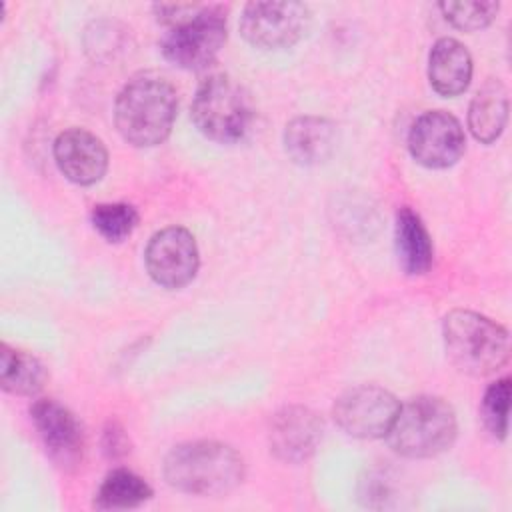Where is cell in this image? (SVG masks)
I'll use <instances>...</instances> for the list:
<instances>
[{
    "mask_svg": "<svg viewBox=\"0 0 512 512\" xmlns=\"http://www.w3.org/2000/svg\"><path fill=\"white\" fill-rule=\"evenodd\" d=\"M32 422L50 454L62 468H74L84 456V430L78 418L60 402L42 398L30 408Z\"/></svg>",
    "mask_w": 512,
    "mask_h": 512,
    "instance_id": "11",
    "label": "cell"
},
{
    "mask_svg": "<svg viewBox=\"0 0 512 512\" xmlns=\"http://www.w3.org/2000/svg\"><path fill=\"white\" fill-rule=\"evenodd\" d=\"M324 424L316 412L304 406L280 410L270 424L272 452L286 462L306 460L322 440Z\"/></svg>",
    "mask_w": 512,
    "mask_h": 512,
    "instance_id": "13",
    "label": "cell"
},
{
    "mask_svg": "<svg viewBox=\"0 0 512 512\" xmlns=\"http://www.w3.org/2000/svg\"><path fill=\"white\" fill-rule=\"evenodd\" d=\"M152 498V488L138 474L118 468L112 470L100 484L94 506L100 510H126L136 508Z\"/></svg>",
    "mask_w": 512,
    "mask_h": 512,
    "instance_id": "19",
    "label": "cell"
},
{
    "mask_svg": "<svg viewBox=\"0 0 512 512\" xmlns=\"http://www.w3.org/2000/svg\"><path fill=\"white\" fill-rule=\"evenodd\" d=\"M308 24L310 10L302 2H250L240 16L242 36L264 50L296 44L306 34Z\"/></svg>",
    "mask_w": 512,
    "mask_h": 512,
    "instance_id": "7",
    "label": "cell"
},
{
    "mask_svg": "<svg viewBox=\"0 0 512 512\" xmlns=\"http://www.w3.org/2000/svg\"><path fill=\"white\" fill-rule=\"evenodd\" d=\"M442 336L448 360L464 374L488 376L508 362V330L482 314L452 310L444 318Z\"/></svg>",
    "mask_w": 512,
    "mask_h": 512,
    "instance_id": "3",
    "label": "cell"
},
{
    "mask_svg": "<svg viewBox=\"0 0 512 512\" xmlns=\"http://www.w3.org/2000/svg\"><path fill=\"white\" fill-rule=\"evenodd\" d=\"M440 10L444 18L460 30H482L498 14V2L492 0H474V2H442Z\"/></svg>",
    "mask_w": 512,
    "mask_h": 512,
    "instance_id": "21",
    "label": "cell"
},
{
    "mask_svg": "<svg viewBox=\"0 0 512 512\" xmlns=\"http://www.w3.org/2000/svg\"><path fill=\"white\" fill-rule=\"evenodd\" d=\"M428 78L442 96L464 92L472 78V58L466 46L456 38H440L430 50Z\"/></svg>",
    "mask_w": 512,
    "mask_h": 512,
    "instance_id": "14",
    "label": "cell"
},
{
    "mask_svg": "<svg viewBox=\"0 0 512 512\" xmlns=\"http://www.w3.org/2000/svg\"><path fill=\"white\" fill-rule=\"evenodd\" d=\"M508 118V92L500 80H488L472 98L468 110V126L472 134L484 142H494Z\"/></svg>",
    "mask_w": 512,
    "mask_h": 512,
    "instance_id": "17",
    "label": "cell"
},
{
    "mask_svg": "<svg viewBox=\"0 0 512 512\" xmlns=\"http://www.w3.org/2000/svg\"><path fill=\"white\" fill-rule=\"evenodd\" d=\"M90 218L96 232L108 242H122L138 224V212L124 202L96 204Z\"/></svg>",
    "mask_w": 512,
    "mask_h": 512,
    "instance_id": "20",
    "label": "cell"
},
{
    "mask_svg": "<svg viewBox=\"0 0 512 512\" xmlns=\"http://www.w3.org/2000/svg\"><path fill=\"white\" fill-rule=\"evenodd\" d=\"M54 160L60 172L80 186L98 182L108 168V152L102 140L84 128L64 130L56 138Z\"/></svg>",
    "mask_w": 512,
    "mask_h": 512,
    "instance_id": "12",
    "label": "cell"
},
{
    "mask_svg": "<svg viewBox=\"0 0 512 512\" xmlns=\"http://www.w3.org/2000/svg\"><path fill=\"white\" fill-rule=\"evenodd\" d=\"M508 406H510V378H500L488 386L482 398L484 426L498 438L508 432Z\"/></svg>",
    "mask_w": 512,
    "mask_h": 512,
    "instance_id": "22",
    "label": "cell"
},
{
    "mask_svg": "<svg viewBox=\"0 0 512 512\" xmlns=\"http://www.w3.org/2000/svg\"><path fill=\"white\" fill-rule=\"evenodd\" d=\"M178 98L174 86L160 74L142 72L120 90L114 122L120 136L138 148L162 144L176 120Z\"/></svg>",
    "mask_w": 512,
    "mask_h": 512,
    "instance_id": "1",
    "label": "cell"
},
{
    "mask_svg": "<svg viewBox=\"0 0 512 512\" xmlns=\"http://www.w3.org/2000/svg\"><path fill=\"white\" fill-rule=\"evenodd\" d=\"M288 156L304 166L324 162L336 146V126L326 118L300 116L294 118L284 132Z\"/></svg>",
    "mask_w": 512,
    "mask_h": 512,
    "instance_id": "15",
    "label": "cell"
},
{
    "mask_svg": "<svg viewBox=\"0 0 512 512\" xmlns=\"http://www.w3.org/2000/svg\"><path fill=\"white\" fill-rule=\"evenodd\" d=\"M400 404L380 386L364 384L346 390L334 404L338 426L354 438H380L390 430Z\"/></svg>",
    "mask_w": 512,
    "mask_h": 512,
    "instance_id": "8",
    "label": "cell"
},
{
    "mask_svg": "<svg viewBox=\"0 0 512 512\" xmlns=\"http://www.w3.org/2000/svg\"><path fill=\"white\" fill-rule=\"evenodd\" d=\"M192 120L206 138L220 144H234L250 130V96L232 76L212 74L194 94Z\"/></svg>",
    "mask_w": 512,
    "mask_h": 512,
    "instance_id": "5",
    "label": "cell"
},
{
    "mask_svg": "<svg viewBox=\"0 0 512 512\" xmlns=\"http://www.w3.org/2000/svg\"><path fill=\"white\" fill-rule=\"evenodd\" d=\"M48 372L44 364L28 352L0 346V386L18 396H32L42 390Z\"/></svg>",
    "mask_w": 512,
    "mask_h": 512,
    "instance_id": "18",
    "label": "cell"
},
{
    "mask_svg": "<svg viewBox=\"0 0 512 512\" xmlns=\"http://www.w3.org/2000/svg\"><path fill=\"white\" fill-rule=\"evenodd\" d=\"M166 482L194 496H222L244 478V460L228 444L194 440L174 446L164 460Z\"/></svg>",
    "mask_w": 512,
    "mask_h": 512,
    "instance_id": "2",
    "label": "cell"
},
{
    "mask_svg": "<svg viewBox=\"0 0 512 512\" xmlns=\"http://www.w3.org/2000/svg\"><path fill=\"white\" fill-rule=\"evenodd\" d=\"M394 244L398 264L406 274L418 276L432 266V240L420 216L412 208H400L396 214Z\"/></svg>",
    "mask_w": 512,
    "mask_h": 512,
    "instance_id": "16",
    "label": "cell"
},
{
    "mask_svg": "<svg viewBox=\"0 0 512 512\" xmlns=\"http://www.w3.org/2000/svg\"><path fill=\"white\" fill-rule=\"evenodd\" d=\"M150 278L164 288H182L198 272V246L194 236L182 226L156 232L144 252Z\"/></svg>",
    "mask_w": 512,
    "mask_h": 512,
    "instance_id": "9",
    "label": "cell"
},
{
    "mask_svg": "<svg viewBox=\"0 0 512 512\" xmlns=\"http://www.w3.org/2000/svg\"><path fill=\"white\" fill-rule=\"evenodd\" d=\"M386 438L390 448L406 458L436 456L456 438V414L438 396L412 398L398 408Z\"/></svg>",
    "mask_w": 512,
    "mask_h": 512,
    "instance_id": "4",
    "label": "cell"
},
{
    "mask_svg": "<svg viewBox=\"0 0 512 512\" xmlns=\"http://www.w3.org/2000/svg\"><path fill=\"white\" fill-rule=\"evenodd\" d=\"M464 130L460 122L442 110L422 114L410 128L408 150L426 168H448L464 154Z\"/></svg>",
    "mask_w": 512,
    "mask_h": 512,
    "instance_id": "10",
    "label": "cell"
},
{
    "mask_svg": "<svg viewBox=\"0 0 512 512\" xmlns=\"http://www.w3.org/2000/svg\"><path fill=\"white\" fill-rule=\"evenodd\" d=\"M226 42V12L220 6H198L170 26L160 50L168 62L184 70L206 68Z\"/></svg>",
    "mask_w": 512,
    "mask_h": 512,
    "instance_id": "6",
    "label": "cell"
},
{
    "mask_svg": "<svg viewBox=\"0 0 512 512\" xmlns=\"http://www.w3.org/2000/svg\"><path fill=\"white\" fill-rule=\"evenodd\" d=\"M106 438H108V444H104V446L110 454H124L126 452V442L124 440L120 442V438H124L122 430H110V432H106Z\"/></svg>",
    "mask_w": 512,
    "mask_h": 512,
    "instance_id": "23",
    "label": "cell"
}]
</instances>
